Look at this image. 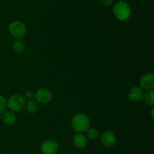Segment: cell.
<instances>
[{"label":"cell","instance_id":"8","mask_svg":"<svg viewBox=\"0 0 154 154\" xmlns=\"http://www.w3.org/2000/svg\"><path fill=\"white\" fill-rule=\"evenodd\" d=\"M117 138L111 130H106L101 135V142L105 147H111L115 144Z\"/></svg>","mask_w":154,"mask_h":154},{"label":"cell","instance_id":"1","mask_svg":"<svg viewBox=\"0 0 154 154\" xmlns=\"http://www.w3.org/2000/svg\"><path fill=\"white\" fill-rule=\"evenodd\" d=\"M90 120L87 114L78 113L73 117L72 120V126L78 133H83L90 127Z\"/></svg>","mask_w":154,"mask_h":154},{"label":"cell","instance_id":"4","mask_svg":"<svg viewBox=\"0 0 154 154\" xmlns=\"http://www.w3.org/2000/svg\"><path fill=\"white\" fill-rule=\"evenodd\" d=\"M25 105V99L19 94L13 95L7 101V108H8L9 110L12 112L13 111L17 112V111H21Z\"/></svg>","mask_w":154,"mask_h":154},{"label":"cell","instance_id":"9","mask_svg":"<svg viewBox=\"0 0 154 154\" xmlns=\"http://www.w3.org/2000/svg\"><path fill=\"white\" fill-rule=\"evenodd\" d=\"M144 91L140 87H133L129 92V98L132 102L138 103L144 98Z\"/></svg>","mask_w":154,"mask_h":154},{"label":"cell","instance_id":"2","mask_svg":"<svg viewBox=\"0 0 154 154\" xmlns=\"http://www.w3.org/2000/svg\"><path fill=\"white\" fill-rule=\"evenodd\" d=\"M113 13L117 20L120 21L127 20L132 14L130 5L126 2L120 1L116 3L113 8Z\"/></svg>","mask_w":154,"mask_h":154},{"label":"cell","instance_id":"16","mask_svg":"<svg viewBox=\"0 0 154 154\" xmlns=\"http://www.w3.org/2000/svg\"><path fill=\"white\" fill-rule=\"evenodd\" d=\"M6 108H7V100L2 95L0 94V115H2L5 111Z\"/></svg>","mask_w":154,"mask_h":154},{"label":"cell","instance_id":"17","mask_svg":"<svg viewBox=\"0 0 154 154\" xmlns=\"http://www.w3.org/2000/svg\"><path fill=\"white\" fill-rule=\"evenodd\" d=\"M35 98V93L32 91V90H28L25 93V98L24 99H28L29 100H32Z\"/></svg>","mask_w":154,"mask_h":154},{"label":"cell","instance_id":"20","mask_svg":"<svg viewBox=\"0 0 154 154\" xmlns=\"http://www.w3.org/2000/svg\"><path fill=\"white\" fill-rule=\"evenodd\" d=\"M144 1H147V0H144Z\"/></svg>","mask_w":154,"mask_h":154},{"label":"cell","instance_id":"14","mask_svg":"<svg viewBox=\"0 0 154 154\" xmlns=\"http://www.w3.org/2000/svg\"><path fill=\"white\" fill-rule=\"evenodd\" d=\"M26 108L27 112H29V114H35L38 111L39 104L34 99L29 100L26 105Z\"/></svg>","mask_w":154,"mask_h":154},{"label":"cell","instance_id":"18","mask_svg":"<svg viewBox=\"0 0 154 154\" xmlns=\"http://www.w3.org/2000/svg\"><path fill=\"white\" fill-rule=\"evenodd\" d=\"M113 0H102V4L105 6H110L112 3Z\"/></svg>","mask_w":154,"mask_h":154},{"label":"cell","instance_id":"12","mask_svg":"<svg viewBox=\"0 0 154 154\" xmlns=\"http://www.w3.org/2000/svg\"><path fill=\"white\" fill-rule=\"evenodd\" d=\"M13 49L17 54H23L26 50L25 42L23 39H16L13 43Z\"/></svg>","mask_w":154,"mask_h":154},{"label":"cell","instance_id":"19","mask_svg":"<svg viewBox=\"0 0 154 154\" xmlns=\"http://www.w3.org/2000/svg\"><path fill=\"white\" fill-rule=\"evenodd\" d=\"M153 111H154V109H153V108H152V110H151V117H152V118H153V117H154Z\"/></svg>","mask_w":154,"mask_h":154},{"label":"cell","instance_id":"10","mask_svg":"<svg viewBox=\"0 0 154 154\" xmlns=\"http://www.w3.org/2000/svg\"><path fill=\"white\" fill-rule=\"evenodd\" d=\"M87 138L82 133H77L73 137V144L78 149H83L87 147Z\"/></svg>","mask_w":154,"mask_h":154},{"label":"cell","instance_id":"3","mask_svg":"<svg viewBox=\"0 0 154 154\" xmlns=\"http://www.w3.org/2000/svg\"><path fill=\"white\" fill-rule=\"evenodd\" d=\"M8 31L11 35L16 39H22L26 34L25 24L20 20H15L8 26Z\"/></svg>","mask_w":154,"mask_h":154},{"label":"cell","instance_id":"21","mask_svg":"<svg viewBox=\"0 0 154 154\" xmlns=\"http://www.w3.org/2000/svg\"><path fill=\"white\" fill-rule=\"evenodd\" d=\"M0 154H1V153H0Z\"/></svg>","mask_w":154,"mask_h":154},{"label":"cell","instance_id":"11","mask_svg":"<svg viewBox=\"0 0 154 154\" xmlns=\"http://www.w3.org/2000/svg\"><path fill=\"white\" fill-rule=\"evenodd\" d=\"M2 121L6 126H12L17 121V117L12 111H5L2 114Z\"/></svg>","mask_w":154,"mask_h":154},{"label":"cell","instance_id":"7","mask_svg":"<svg viewBox=\"0 0 154 154\" xmlns=\"http://www.w3.org/2000/svg\"><path fill=\"white\" fill-rule=\"evenodd\" d=\"M140 87L147 91L153 90L154 88V75L153 73H146L141 77L139 81Z\"/></svg>","mask_w":154,"mask_h":154},{"label":"cell","instance_id":"5","mask_svg":"<svg viewBox=\"0 0 154 154\" xmlns=\"http://www.w3.org/2000/svg\"><path fill=\"white\" fill-rule=\"evenodd\" d=\"M35 100L41 105H47L51 102L53 99V94L51 90L45 87L38 89L35 93Z\"/></svg>","mask_w":154,"mask_h":154},{"label":"cell","instance_id":"13","mask_svg":"<svg viewBox=\"0 0 154 154\" xmlns=\"http://www.w3.org/2000/svg\"><path fill=\"white\" fill-rule=\"evenodd\" d=\"M86 138L90 141H96L99 136V132L96 128L90 127L86 131Z\"/></svg>","mask_w":154,"mask_h":154},{"label":"cell","instance_id":"15","mask_svg":"<svg viewBox=\"0 0 154 154\" xmlns=\"http://www.w3.org/2000/svg\"><path fill=\"white\" fill-rule=\"evenodd\" d=\"M143 99L144 100V102L149 106H153L154 105V93L153 90L147 91L145 94L144 95Z\"/></svg>","mask_w":154,"mask_h":154},{"label":"cell","instance_id":"6","mask_svg":"<svg viewBox=\"0 0 154 154\" xmlns=\"http://www.w3.org/2000/svg\"><path fill=\"white\" fill-rule=\"evenodd\" d=\"M42 154H56L59 150V144L54 139H48L44 141L40 147Z\"/></svg>","mask_w":154,"mask_h":154}]
</instances>
